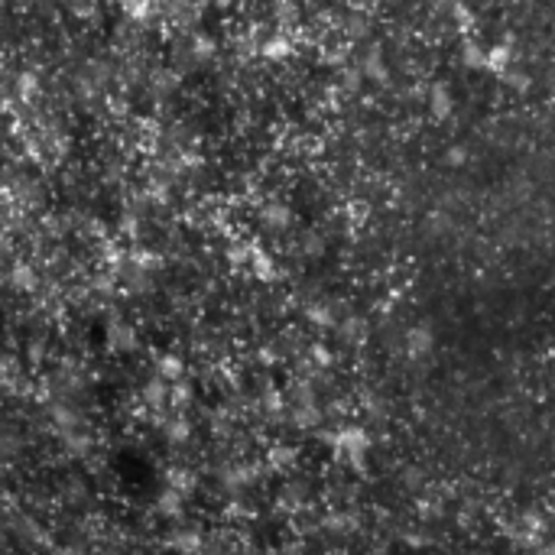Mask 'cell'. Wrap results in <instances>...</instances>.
Wrapping results in <instances>:
<instances>
[{
	"instance_id": "3957f363",
	"label": "cell",
	"mask_w": 555,
	"mask_h": 555,
	"mask_svg": "<svg viewBox=\"0 0 555 555\" xmlns=\"http://www.w3.org/2000/svg\"><path fill=\"white\" fill-rule=\"evenodd\" d=\"M360 75L364 78H374V82H383L386 78V62H383V52L380 49H370L367 56H364V62H360Z\"/></svg>"
},
{
	"instance_id": "5b68a950",
	"label": "cell",
	"mask_w": 555,
	"mask_h": 555,
	"mask_svg": "<svg viewBox=\"0 0 555 555\" xmlns=\"http://www.w3.org/2000/svg\"><path fill=\"white\" fill-rule=\"evenodd\" d=\"M500 78H503V82H507V85L513 88V91H529V85H533V78H529L526 72H523V68H513V66H510Z\"/></svg>"
},
{
	"instance_id": "6da1fadb",
	"label": "cell",
	"mask_w": 555,
	"mask_h": 555,
	"mask_svg": "<svg viewBox=\"0 0 555 555\" xmlns=\"http://www.w3.org/2000/svg\"><path fill=\"white\" fill-rule=\"evenodd\" d=\"M429 114L435 121H448L455 114V98L448 91V85H432L429 88Z\"/></svg>"
},
{
	"instance_id": "9c48e42d",
	"label": "cell",
	"mask_w": 555,
	"mask_h": 555,
	"mask_svg": "<svg viewBox=\"0 0 555 555\" xmlns=\"http://www.w3.org/2000/svg\"><path fill=\"white\" fill-rule=\"evenodd\" d=\"M123 10L130 17H146V0H123Z\"/></svg>"
},
{
	"instance_id": "30bf717a",
	"label": "cell",
	"mask_w": 555,
	"mask_h": 555,
	"mask_svg": "<svg viewBox=\"0 0 555 555\" xmlns=\"http://www.w3.org/2000/svg\"><path fill=\"white\" fill-rule=\"evenodd\" d=\"M464 153H468L464 146H452V150L445 153V162H448V166H462V162H464Z\"/></svg>"
},
{
	"instance_id": "52a82bcc",
	"label": "cell",
	"mask_w": 555,
	"mask_h": 555,
	"mask_svg": "<svg viewBox=\"0 0 555 555\" xmlns=\"http://www.w3.org/2000/svg\"><path fill=\"white\" fill-rule=\"evenodd\" d=\"M452 17H455V23H458L462 29H471V26H474V13H471L464 3H455V7H452Z\"/></svg>"
},
{
	"instance_id": "ba28073f",
	"label": "cell",
	"mask_w": 555,
	"mask_h": 555,
	"mask_svg": "<svg viewBox=\"0 0 555 555\" xmlns=\"http://www.w3.org/2000/svg\"><path fill=\"white\" fill-rule=\"evenodd\" d=\"M211 52H215V43L205 36H195V59H208Z\"/></svg>"
},
{
	"instance_id": "277c9868",
	"label": "cell",
	"mask_w": 555,
	"mask_h": 555,
	"mask_svg": "<svg viewBox=\"0 0 555 555\" xmlns=\"http://www.w3.org/2000/svg\"><path fill=\"white\" fill-rule=\"evenodd\" d=\"M484 59H487V49L480 46V43H474V39H464L462 46V62L468 68H484Z\"/></svg>"
},
{
	"instance_id": "8992f818",
	"label": "cell",
	"mask_w": 555,
	"mask_h": 555,
	"mask_svg": "<svg viewBox=\"0 0 555 555\" xmlns=\"http://www.w3.org/2000/svg\"><path fill=\"white\" fill-rule=\"evenodd\" d=\"M264 56L266 59H286V56H289V39H282V36L266 39V43H264Z\"/></svg>"
},
{
	"instance_id": "8fae6325",
	"label": "cell",
	"mask_w": 555,
	"mask_h": 555,
	"mask_svg": "<svg viewBox=\"0 0 555 555\" xmlns=\"http://www.w3.org/2000/svg\"><path fill=\"white\" fill-rule=\"evenodd\" d=\"M344 88L358 91V88H360V68H354V72H344Z\"/></svg>"
},
{
	"instance_id": "7a4b0ae2",
	"label": "cell",
	"mask_w": 555,
	"mask_h": 555,
	"mask_svg": "<svg viewBox=\"0 0 555 555\" xmlns=\"http://www.w3.org/2000/svg\"><path fill=\"white\" fill-rule=\"evenodd\" d=\"M513 62V52H510V43H497V46L487 49V59H484V68L494 72V75H503Z\"/></svg>"
},
{
	"instance_id": "7c38bea8",
	"label": "cell",
	"mask_w": 555,
	"mask_h": 555,
	"mask_svg": "<svg viewBox=\"0 0 555 555\" xmlns=\"http://www.w3.org/2000/svg\"><path fill=\"white\" fill-rule=\"evenodd\" d=\"M266 218H270V221H286V211H282V208H270Z\"/></svg>"
}]
</instances>
